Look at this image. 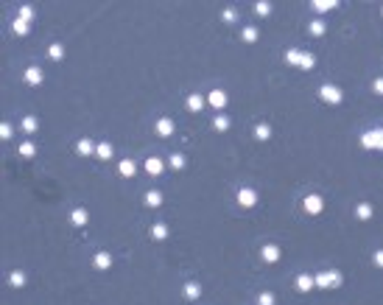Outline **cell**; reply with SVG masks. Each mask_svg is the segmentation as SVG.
<instances>
[{
    "instance_id": "6da1fadb",
    "label": "cell",
    "mask_w": 383,
    "mask_h": 305,
    "mask_svg": "<svg viewBox=\"0 0 383 305\" xmlns=\"http://www.w3.org/2000/svg\"><path fill=\"white\" fill-rule=\"evenodd\" d=\"M286 62L294 65V68H302V70H314L316 68V56L308 51H296V48H288L286 51Z\"/></svg>"
},
{
    "instance_id": "7a4b0ae2",
    "label": "cell",
    "mask_w": 383,
    "mask_h": 305,
    "mask_svg": "<svg viewBox=\"0 0 383 305\" xmlns=\"http://www.w3.org/2000/svg\"><path fill=\"white\" fill-rule=\"evenodd\" d=\"M316 96L322 98L324 104H330V106H336V104L344 101V93H341V87H336V84H319Z\"/></svg>"
},
{
    "instance_id": "3957f363",
    "label": "cell",
    "mask_w": 383,
    "mask_h": 305,
    "mask_svg": "<svg viewBox=\"0 0 383 305\" xmlns=\"http://www.w3.org/2000/svg\"><path fill=\"white\" fill-rule=\"evenodd\" d=\"M316 286L319 288H339L341 286V271L339 269H327L316 274Z\"/></svg>"
},
{
    "instance_id": "277c9868",
    "label": "cell",
    "mask_w": 383,
    "mask_h": 305,
    "mask_svg": "<svg viewBox=\"0 0 383 305\" xmlns=\"http://www.w3.org/2000/svg\"><path fill=\"white\" fill-rule=\"evenodd\" d=\"M324 210V199L319 196V193H308L302 199V213H308V216H319Z\"/></svg>"
},
{
    "instance_id": "5b68a950",
    "label": "cell",
    "mask_w": 383,
    "mask_h": 305,
    "mask_svg": "<svg viewBox=\"0 0 383 305\" xmlns=\"http://www.w3.org/2000/svg\"><path fill=\"white\" fill-rule=\"evenodd\" d=\"M204 98H207V106H213V109H218V112H224L226 104H229V98H226L224 90H210Z\"/></svg>"
},
{
    "instance_id": "8992f818",
    "label": "cell",
    "mask_w": 383,
    "mask_h": 305,
    "mask_svg": "<svg viewBox=\"0 0 383 305\" xmlns=\"http://www.w3.org/2000/svg\"><path fill=\"white\" fill-rule=\"evenodd\" d=\"M235 199H238L241 207H255V204H257V191H255V188H238Z\"/></svg>"
},
{
    "instance_id": "52a82bcc",
    "label": "cell",
    "mask_w": 383,
    "mask_h": 305,
    "mask_svg": "<svg viewBox=\"0 0 383 305\" xmlns=\"http://www.w3.org/2000/svg\"><path fill=\"white\" fill-rule=\"evenodd\" d=\"M143 171H146L148 176H160L165 171V160L162 157H146L143 160Z\"/></svg>"
},
{
    "instance_id": "ba28073f",
    "label": "cell",
    "mask_w": 383,
    "mask_h": 305,
    "mask_svg": "<svg viewBox=\"0 0 383 305\" xmlns=\"http://www.w3.org/2000/svg\"><path fill=\"white\" fill-rule=\"evenodd\" d=\"M182 297L188 300V303H196V300L201 297V283L199 280H188V283L182 286Z\"/></svg>"
},
{
    "instance_id": "9c48e42d",
    "label": "cell",
    "mask_w": 383,
    "mask_h": 305,
    "mask_svg": "<svg viewBox=\"0 0 383 305\" xmlns=\"http://www.w3.org/2000/svg\"><path fill=\"white\" fill-rule=\"evenodd\" d=\"M260 258L266 263H277L280 258H283V249H280L277 244H263L260 246Z\"/></svg>"
},
{
    "instance_id": "30bf717a",
    "label": "cell",
    "mask_w": 383,
    "mask_h": 305,
    "mask_svg": "<svg viewBox=\"0 0 383 305\" xmlns=\"http://www.w3.org/2000/svg\"><path fill=\"white\" fill-rule=\"evenodd\" d=\"M204 104H207V98L199 96V93H191V96L185 98V109H188V112H201Z\"/></svg>"
},
{
    "instance_id": "8fae6325",
    "label": "cell",
    "mask_w": 383,
    "mask_h": 305,
    "mask_svg": "<svg viewBox=\"0 0 383 305\" xmlns=\"http://www.w3.org/2000/svg\"><path fill=\"white\" fill-rule=\"evenodd\" d=\"M143 202H146V207L157 210V207H162V202H165V196H162V191H157V188H151V191H146V196H143Z\"/></svg>"
},
{
    "instance_id": "7c38bea8",
    "label": "cell",
    "mask_w": 383,
    "mask_h": 305,
    "mask_svg": "<svg viewBox=\"0 0 383 305\" xmlns=\"http://www.w3.org/2000/svg\"><path fill=\"white\" fill-rule=\"evenodd\" d=\"M361 143H364L366 148H383V129H375V132H369V135H364Z\"/></svg>"
},
{
    "instance_id": "4fadbf2b",
    "label": "cell",
    "mask_w": 383,
    "mask_h": 305,
    "mask_svg": "<svg viewBox=\"0 0 383 305\" xmlns=\"http://www.w3.org/2000/svg\"><path fill=\"white\" fill-rule=\"evenodd\" d=\"M93 266H96L98 271H106L109 266H112V255L109 252H96L93 255Z\"/></svg>"
},
{
    "instance_id": "5bb4252c",
    "label": "cell",
    "mask_w": 383,
    "mask_h": 305,
    "mask_svg": "<svg viewBox=\"0 0 383 305\" xmlns=\"http://www.w3.org/2000/svg\"><path fill=\"white\" fill-rule=\"evenodd\" d=\"M96 146H98V143H93L90 137H81V140H76V154H81V157L96 154Z\"/></svg>"
},
{
    "instance_id": "9a60e30c",
    "label": "cell",
    "mask_w": 383,
    "mask_h": 305,
    "mask_svg": "<svg viewBox=\"0 0 383 305\" xmlns=\"http://www.w3.org/2000/svg\"><path fill=\"white\" fill-rule=\"evenodd\" d=\"M118 174H121L123 179H131V176L137 174V166H134V160H121V163H118Z\"/></svg>"
},
{
    "instance_id": "2e32d148",
    "label": "cell",
    "mask_w": 383,
    "mask_h": 305,
    "mask_svg": "<svg viewBox=\"0 0 383 305\" xmlns=\"http://www.w3.org/2000/svg\"><path fill=\"white\" fill-rule=\"evenodd\" d=\"M23 79H26V84H31V87H39V84H42V70L28 68L26 73H23Z\"/></svg>"
},
{
    "instance_id": "e0dca14e",
    "label": "cell",
    "mask_w": 383,
    "mask_h": 305,
    "mask_svg": "<svg viewBox=\"0 0 383 305\" xmlns=\"http://www.w3.org/2000/svg\"><path fill=\"white\" fill-rule=\"evenodd\" d=\"M294 286H296V291H302V294H305V291H311V288L316 286V277H311V274H296Z\"/></svg>"
},
{
    "instance_id": "ac0fdd59",
    "label": "cell",
    "mask_w": 383,
    "mask_h": 305,
    "mask_svg": "<svg viewBox=\"0 0 383 305\" xmlns=\"http://www.w3.org/2000/svg\"><path fill=\"white\" fill-rule=\"evenodd\" d=\"M174 121H171V118H160L157 121V135L160 137H171V135H174Z\"/></svg>"
},
{
    "instance_id": "d6986e66",
    "label": "cell",
    "mask_w": 383,
    "mask_h": 305,
    "mask_svg": "<svg viewBox=\"0 0 383 305\" xmlns=\"http://www.w3.org/2000/svg\"><path fill=\"white\" fill-rule=\"evenodd\" d=\"M271 137V123L260 121V123H255V140H260V143H266V140Z\"/></svg>"
},
{
    "instance_id": "ffe728a7",
    "label": "cell",
    "mask_w": 383,
    "mask_h": 305,
    "mask_svg": "<svg viewBox=\"0 0 383 305\" xmlns=\"http://www.w3.org/2000/svg\"><path fill=\"white\" fill-rule=\"evenodd\" d=\"M355 218L358 221H369V218H372V204H369V202H358L355 204Z\"/></svg>"
},
{
    "instance_id": "44dd1931",
    "label": "cell",
    "mask_w": 383,
    "mask_h": 305,
    "mask_svg": "<svg viewBox=\"0 0 383 305\" xmlns=\"http://www.w3.org/2000/svg\"><path fill=\"white\" fill-rule=\"evenodd\" d=\"M112 154H115V148H112V143H106V140H101L96 146V157L98 160H112Z\"/></svg>"
},
{
    "instance_id": "7402d4cb",
    "label": "cell",
    "mask_w": 383,
    "mask_h": 305,
    "mask_svg": "<svg viewBox=\"0 0 383 305\" xmlns=\"http://www.w3.org/2000/svg\"><path fill=\"white\" fill-rule=\"evenodd\" d=\"M151 238H154V241H165L168 238V224L165 221H157V224L151 227Z\"/></svg>"
},
{
    "instance_id": "603a6c76",
    "label": "cell",
    "mask_w": 383,
    "mask_h": 305,
    "mask_svg": "<svg viewBox=\"0 0 383 305\" xmlns=\"http://www.w3.org/2000/svg\"><path fill=\"white\" fill-rule=\"evenodd\" d=\"M241 39H244L246 45H252V42H257V39H260V31H257L255 26H246L244 31H241Z\"/></svg>"
},
{
    "instance_id": "cb8c5ba5",
    "label": "cell",
    "mask_w": 383,
    "mask_h": 305,
    "mask_svg": "<svg viewBox=\"0 0 383 305\" xmlns=\"http://www.w3.org/2000/svg\"><path fill=\"white\" fill-rule=\"evenodd\" d=\"M9 286L11 288H23V286H26V271H23V269L11 271V274H9Z\"/></svg>"
},
{
    "instance_id": "d4e9b609",
    "label": "cell",
    "mask_w": 383,
    "mask_h": 305,
    "mask_svg": "<svg viewBox=\"0 0 383 305\" xmlns=\"http://www.w3.org/2000/svg\"><path fill=\"white\" fill-rule=\"evenodd\" d=\"M87 210H84V207H76V210H73V213H70V221H73V224H76V227H84V224H87Z\"/></svg>"
},
{
    "instance_id": "484cf974",
    "label": "cell",
    "mask_w": 383,
    "mask_h": 305,
    "mask_svg": "<svg viewBox=\"0 0 383 305\" xmlns=\"http://www.w3.org/2000/svg\"><path fill=\"white\" fill-rule=\"evenodd\" d=\"M185 166H188V160H185V154H179V151L168 157V168H174V171H182Z\"/></svg>"
},
{
    "instance_id": "4316f807",
    "label": "cell",
    "mask_w": 383,
    "mask_h": 305,
    "mask_svg": "<svg viewBox=\"0 0 383 305\" xmlns=\"http://www.w3.org/2000/svg\"><path fill=\"white\" fill-rule=\"evenodd\" d=\"M48 59H51V62H62V59H64V48H62L59 42L48 45Z\"/></svg>"
},
{
    "instance_id": "83f0119b",
    "label": "cell",
    "mask_w": 383,
    "mask_h": 305,
    "mask_svg": "<svg viewBox=\"0 0 383 305\" xmlns=\"http://www.w3.org/2000/svg\"><path fill=\"white\" fill-rule=\"evenodd\" d=\"M213 129H216V132H226V129H229V118H226L224 112H218L216 118H213Z\"/></svg>"
},
{
    "instance_id": "f1b7e54d",
    "label": "cell",
    "mask_w": 383,
    "mask_h": 305,
    "mask_svg": "<svg viewBox=\"0 0 383 305\" xmlns=\"http://www.w3.org/2000/svg\"><path fill=\"white\" fill-rule=\"evenodd\" d=\"M255 303H257V305H274V303H277V297H274V291H260Z\"/></svg>"
},
{
    "instance_id": "f546056e",
    "label": "cell",
    "mask_w": 383,
    "mask_h": 305,
    "mask_svg": "<svg viewBox=\"0 0 383 305\" xmlns=\"http://www.w3.org/2000/svg\"><path fill=\"white\" fill-rule=\"evenodd\" d=\"M308 31H311V36H324V31H327V26H324L322 20H314V23L308 26Z\"/></svg>"
},
{
    "instance_id": "4dcf8cb0",
    "label": "cell",
    "mask_w": 383,
    "mask_h": 305,
    "mask_svg": "<svg viewBox=\"0 0 383 305\" xmlns=\"http://www.w3.org/2000/svg\"><path fill=\"white\" fill-rule=\"evenodd\" d=\"M255 14H257V17H269V14H271V3H266V0L255 3Z\"/></svg>"
},
{
    "instance_id": "1f68e13d",
    "label": "cell",
    "mask_w": 383,
    "mask_h": 305,
    "mask_svg": "<svg viewBox=\"0 0 383 305\" xmlns=\"http://www.w3.org/2000/svg\"><path fill=\"white\" fill-rule=\"evenodd\" d=\"M20 154H23V157H34V154H36V146L31 143V140H26V143H20Z\"/></svg>"
},
{
    "instance_id": "d6a6232c",
    "label": "cell",
    "mask_w": 383,
    "mask_h": 305,
    "mask_svg": "<svg viewBox=\"0 0 383 305\" xmlns=\"http://www.w3.org/2000/svg\"><path fill=\"white\" fill-rule=\"evenodd\" d=\"M36 126H39V123H36V118H31V115H28V118H23V132L34 135V132H36Z\"/></svg>"
},
{
    "instance_id": "836d02e7",
    "label": "cell",
    "mask_w": 383,
    "mask_h": 305,
    "mask_svg": "<svg viewBox=\"0 0 383 305\" xmlns=\"http://www.w3.org/2000/svg\"><path fill=\"white\" fill-rule=\"evenodd\" d=\"M336 6H339V3H336V0H327V3H319V0H316V3H314V9L319 11V14H322L324 9H336Z\"/></svg>"
},
{
    "instance_id": "e575fe53",
    "label": "cell",
    "mask_w": 383,
    "mask_h": 305,
    "mask_svg": "<svg viewBox=\"0 0 383 305\" xmlns=\"http://www.w3.org/2000/svg\"><path fill=\"white\" fill-rule=\"evenodd\" d=\"M14 31H17V36H23V34H26V31H28V23H26V20H14Z\"/></svg>"
},
{
    "instance_id": "d590c367",
    "label": "cell",
    "mask_w": 383,
    "mask_h": 305,
    "mask_svg": "<svg viewBox=\"0 0 383 305\" xmlns=\"http://www.w3.org/2000/svg\"><path fill=\"white\" fill-rule=\"evenodd\" d=\"M221 17H224V23H238V11L235 9H224Z\"/></svg>"
},
{
    "instance_id": "8d00e7d4",
    "label": "cell",
    "mask_w": 383,
    "mask_h": 305,
    "mask_svg": "<svg viewBox=\"0 0 383 305\" xmlns=\"http://www.w3.org/2000/svg\"><path fill=\"white\" fill-rule=\"evenodd\" d=\"M20 20H34V9H28V6H23V9H20Z\"/></svg>"
},
{
    "instance_id": "74e56055",
    "label": "cell",
    "mask_w": 383,
    "mask_h": 305,
    "mask_svg": "<svg viewBox=\"0 0 383 305\" xmlns=\"http://www.w3.org/2000/svg\"><path fill=\"white\" fill-rule=\"evenodd\" d=\"M372 90H375V96H383V76H378L372 81Z\"/></svg>"
},
{
    "instance_id": "f35d334b",
    "label": "cell",
    "mask_w": 383,
    "mask_h": 305,
    "mask_svg": "<svg viewBox=\"0 0 383 305\" xmlns=\"http://www.w3.org/2000/svg\"><path fill=\"white\" fill-rule=\"evenodd\" d=\"M11 135H14V129H11L9 123H3V126H0V137H3V140H9Z\"/></svg>"
},
{
    "instance_id": "ab89813d",
    "label": "cell",
    "mask_w": 383,
    "mask_h": 305,
    "mask_svg": "<svg viewBox=\"0 0 383 305\" xmlns=\"http://www.w3.org/2000/svg\"><path fill=\"white\" fill-rule=\"evenodd\" d=\"M372 263L378 266V269H383V249H378V252L372 255Z\"/></svg>"
}]
</instances>
